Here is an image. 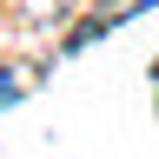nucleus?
I'll list each match as a JSON object with an SVG mask.
<instances>
[{"label":"nucleus","mask_w":159,"mask_h":159,"mask_svg":"<svg viewBox=\"0 0 159 159\" xmlns=\"http://www.w3.org/2000/svg\"><path fill=\"white\" fill-rule=\"evenodd\" d=\"M13 13L27 20V27H60V20L73 13V0H13Z\"/></svg>","instance_id":"1"},{"label":"nucleus","mask_w":159,"mask_h":159,"mask_svg":"<svg viewBox=\"0 0 159 159\" xmlns=\"http://www.w3.org/2000/svg\"><path fill=\"white\" fill-rule=\"evenodd\" d=\"M33 80H40L33 66H0V106H13L20 93H33Z\"/></svg>","instance_id":"2"}]
</instances>
